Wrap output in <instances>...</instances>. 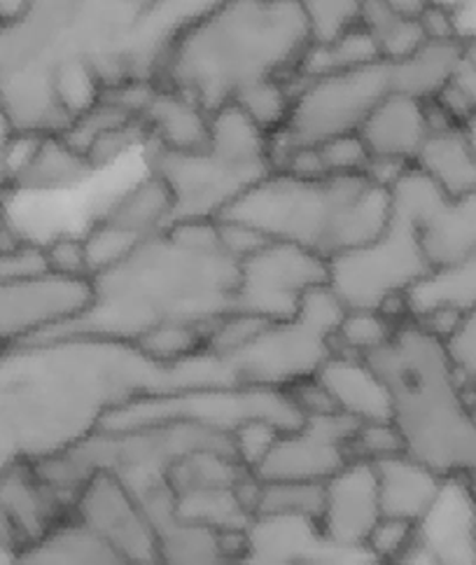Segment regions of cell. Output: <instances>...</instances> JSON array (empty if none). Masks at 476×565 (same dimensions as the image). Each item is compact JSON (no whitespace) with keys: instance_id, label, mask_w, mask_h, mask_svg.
<instances>
[{"instance_id":"cell-29","label":"cell","mask_w":476,"mask_h":565,"mask_svg":"<svg viewBox=\"0 0 476 565\" xmlns=\"http://www.w3.org/2000/svg\"><path fill=\"white\" fill-rule=\"evenodd\" d=\"M206 150L231 167L273 173L269 161V136L234 104L210 115Z\"/></svg>"},{"instance_id":"cell-37","label":"cell","mask_w":476,"mask_h":565,"mask_svg":"<svg viewBox=\"0 0 476 565\" xmlns=\"http://www.w3.org/2000/svg\"><path fill=\"white\" fill-rule=\"evenodd\" d=\"M304 14L309 24L311 45H329L339 40L353 26L360 24L363 3H348V0H315V3H304Z\"/></svg>"},{"instance_id":"cell-14","label":"cell","mask_w":476,"mask_h":565,"mask_svg":"<svg viewBox=\"0 0 476 565\" xmlns=\"http://www.w3.org/2000/svg\"><path fill=\"white\" fill-rule=\"evenodd\" d=\"M138 565H159L156 533L143 502L112 472H94L79 491L73 516Z\"/></svg>"},{"instance_id":"cell-25","label":"cell","mask_w":476,"mask_h":565,"mask_svg":"<svg viewBox=\"0 0 476 565\" xmlns=\"http://www.w3.org/2000/svg\"><path fill=\"white\" fill-rule=\"evenodd\" d=\"M10 565H138L75 519L14 554Z\"/></svg>"},{"instance_id":"cell-28","label":"cell","mask_w":476,"mask_h":565,"mask_svg":"<svg viewBox=\"0 0 476 565\" xmlns=\"http://www.w3.org/2000/svg\"><path fill=\"white\" fill-rule=\"evenodd\" d=\"M413 167L448 199H463L476 192V157L461 129L430 134Z\"/></svg>"},{"instance_id":"cell-50","label":"cell","mask_w":476,"mask_h":565,"mask_svg":"<svg viewBox=\"0 0 476 565\" xmlns=\"http://www.w3.org/2000/svg\"><path fill=\"white\" fill-rule=\"evenodd\" d=\"M6 227H8V217H6V213H3V206H0V236H3Z\"/></svg>"},{"instance_id":"cell-40","label":"cell","mask_w":476,"mask_h":565,"mask_svg":"<svg viewBox=\"0 0 476 565\" xmlns=\"http://www.w3.org/2000/svg\"><path fill=\"white\" fill-rule=\"evenodd\" d=\"M150 143V134L141 119H133V122L112 129L104 134L101 138H96L94 143L87 148L85 159L89 161V167L94 171H101L110 164H115L117 159H122L127 152H131L136 146H148Z\"/></svg>"},{"instance_id":"cell-18","label":"cell","mask_w":476,"mask_h":565,"mask_svg":"<svg viewBox=\"0 0 476 565\" xmlns=\"http://www.w3.org/2000/svg\"><path fill=\"white\" fill-rule=\"evenodd\" d=\"M371 159H397L413 164L430 136L425 104L390 92L357 131Z\"/></svg>"},{"instance_id":"cell-38","label":"cell","mask_w":476,"mask_h":565,"mask_svg":"<svg viewBox=\"0 0 476 565\" xmlns=\"http://www.w3.org/2000/svg\"><path fill=\"white\" fill-rule=\"evenodd\" d=\"M50 274L45 248L6 227L0 236V282Z\"/></svg>"},{"instance_id":"cell-30","label":"cell","mask_w":476,"mask_h":565,"mask_svg":"<svg viewBox=\"0 0 476 565\" xmlns=\"http://www.w3.org/2000/svg\"><path fill=\"white\" fill-rule=\"evenodd\" d=\"M374 64H383L379 56V47H376L371 33L363 24H357L329 45H311L300 66H296L292 79L325 77L367 68Z\"/></svg>"},{"instance_id":"cell-3","label":"cell","mask_w":476,"mask_h":565,"mask_svg":"<svg viewBox=\"0 0 476 565\" xmlns=\"http://www.w3.org/2000/svg\"><path fill=\"white\" fill-rule=\"evenodd\" d=\"M236 282L238 262L220 246L215 222H175L91 278L94 297L83 316L26 344L98 339L133 347L169 322L213 328L231 313Z\"/></svg>"},{"instance_id":"cell-33","label":"cell","mask_w":476,"mask_h":565,"mask_svg":"<svg viewBox=\"0 0 476 565\" xmlns=\"http://www.w3.org/2000/svg\"><path fill=\"white\" fill-rule=\"evenodd\" d=\"M210 328L187 326V322H169L159 326L136 341V349L159 367H175L181 362L202 355L208 344Z\"/></svg>"},{"instance_id":"cell-16","label":"cell","mask_w":476,"mask_h":565,"mask_svg":"<svg viewBox=\"0 0 476 565\" xmlns=\"http://www.w3.org/2000/svg\"><path fill=\"white\" fill-rule=\"evenodd\" d=\"M148 510L156 533L159 565H234L241 533H220L185 521L173 512V498L164 481L133 491Z\"/></svg>"},{"instance_id":"cell-17","label":"cell","mask_w":476,"mask_h":565,"mask_svg":"<svg viewBox=\"0 0 476 565\" xmlns=\"http://www.w3.org/2000/svg\"><path fill=\"white\" fill-rule=\"evenodd\" d=\"M327 547L315 519L255 514L241 533L234 565H304Z\"/></svg>"},{"instance_id":"cell-51","label":"cell","mask_w":476,"mask_h":565,"mask_svg":"<svg viewBox=\"0 0 476 565\" xmlns=\"http://www.w3.org/2000/svg\"><path fill=\"white\" fill-rule=\"evenodd\" d=\"M474 405H476V393H474Z\"/></svg>"},{"instance_id":"cell-34","label":"cell","mask_w":476,"mask_h":565,"mask_svg":"<svg viewBox=\"0 0 476 565\" xmlns=\"http://www.w3.org/2000/svg\"><path fill=\"white\" fill-rule=\"evenodd\" d=\"M292 98L290 77H267L238 92L234 106L241 108L267 136H273L285 127Z\"/></svg>"},{"instance_id":"cell-49","label":"cell","mask_w":476,"mask_h":565,"mask_svg":"<svg viewBox=\"0 0 476 565\" xmlns=\"http://www.w3.org/2000/svg\"><path fill=\"white\" fill-rule=\"evenodd\" d=\"M461 134H463V138L467 140L469 150H472L474 157H476V113H474L472 117H467L465 122L461 125Z\"/></svg>"},{"instance_id":"cell-43","label":"cell","mask_w":476,"mask_h":565,"mask_svg":"<svg viewBox=\"0 0 476 565\" xmlns=\"http://www.w3.org/2000/svg\"><path fill=\"white\" fill-rule=\"evenodd\" d=\"M43 248H45L50 274L68 276V278H89L83 236L62 232L52 236L47 244H43Z\"/></svg>"},{"instance_id":"cell-46","label":"cell","mask_w":476,"mask_h":565,"mask_svg":"<svg viewBox=\"0 0 476 565\" xmlns=\"http://www.w3.org/2000/svg\"><path fill=\"white\" fill-rule=\"evenodd\" d=\"M14 140V129L6 108L0 106V192H6L10 188V169H8V154L10 146Z\"/></svg>"},{"instance_id":"cell-31","label":"cell","mask_w":476,"mask_h":565,"mask_svg":"<svg viewBox=\"0 0 476 565\" xmlns=\"http://www.w3.org/2000/svg\"><path fill=\"white\" fill-rule=\"evenodd\" d=\"M360 24L371 33L383 64H400L428 43L421 19H409L394 12L390 0H367L363 3Z\"/></svg>"},{"instance_id":"cell-9","label":"cell","mask_w":476,"mask_h":565,"mask_svg":"<svg viewBox=\"0 0 476 565\" xmlns=\"http://www.w3.org/2000/svg\"><path fill=\"white\" fill-rule=\"evenodd\" d=\"M327 288L344 311H381L390 299L404 297L432 267L413 217L392 209L388 230L371 244L327 262Z\"/></svg>"},{"instance_id":"cell-26","label":"cell","mask_w":476,"mask_h":565,"mask_svg":"<svg viewBox=\"0 0 476 565\" xmlns=\"http://www.w3.org/2000/svg\"><path fill=\"white\" fill-rule=\"evenodd\" d=\"M409 320H419L436 311L465 316L476 307V253L446 267L430 269L404 295Z\"/></svg>"},{"instance_id":"cell-23","label":"cell","mask_w":476,"mask_h":565,"mask_svg":"<svg viewBox=\"0 0 476 565\" xmlns=\"http://www.w3.org/2000/svg\"><path fill=\"white\" fill-rule=\"evenodd\" d=\"M390 92L409 98L434 100L463 68L461 40H428L400 64H388Z\"/></svg>"},{"instance_id":"cell-27","label":"cell","mask_w":476,"mask_h":565,"mask_svg":"<svg viewBox=\"0 0 476 565\" xmlns=\"http://www.w3.org/2000/svg\"><path fill=\"white\" fill-rule=\"evenodd\" d=\"M173 209L175 201L169 185L159 175L148 173L127 192L119 194L112 204L96 217L145 241L171 227Z\"/></svg>"},{"instance_id":"cell-12","label":"cell","mask_w":476,"mask_h":565,"mask_svg":"<svg viewBox=\"0 0 476 565\" xmlns=\"http://www.w3.org/2000/svg\"><path fill=\"white\" fill-rule=\"evenodd\" d=\"M91 278L43 274L0 282V349L66 326L91 305Z\"/></svg>"},{"instance_id":"cell-11","label":"cell","mask_w":476,"mask_h":565,"mask_svg":"<svg viewBox=\"0 0 476 565\" xmlns=\"http://www.w3.org/2000/svg\"><path fill=\"white\" fill-rule=\"evenodd\" d=\"M148 169L169 185L173 222H215L236 199L264 180L267 171L231 167L208 150L169 152L148 143Z\"/></svg>"},{"instance_id":"cell-47","label":"cell","mask_w":476,"mask_h":565,"mask_svg":"<svg viewBox=\"0 0 476 565\" xmlns=\"http://www.w3.org/2000/svg\"><path fill=\"white\" fill-rule=\"evenodd\" d=\"M455 85L463 89V94L467 96V100L472 104L474 113H476V71L472 68H461L458 77H455Z\"/></svg>"},{"instance_id":"cell-15","label":"cell","mask_w":476,"mask_h":565,"mask_svg":"<svg viewBox=\"0 0 476 565\" xmlns=\"http://www.w3.org/2000/svg\"><path fill=\"white\" fill-rule=\"evenodd\" d=\"M381 519L374 462L350 460L344 470L323 483V508L317 526L329 547L346 552L365 550Z\"/></svg>"},{"instance_id":"cell-6","label":"cell","mask_w":476,"mask_h":565,"mask_svg":"<svg viewBox=\"0 0 476 565\" xmlns=\"http://www.w3.org/2000/svg\"><path fill=\"white\" fill-rule=\"evenodd\" d=\"M262 234L267 241L304 248L323 259L363 248L392 220V196L365 175L302 180L269 173L217 217Z\"/></svg>"},{"instance_id":"cell-1","label":"cell","mask_w":476,"mask_h":565,"mask_svg":"<svg viewBox=\"0 0 476 565\" xmlns=\"http://www.w3.org/2000/svg\"><path fill=\"white\" fill-rule=\"evenodd\" d=\"M204 3H29L0 24V106L14 134L62 136L71 119L56 79L91 73L101 92L131 79L156 85L173 38Z\"/></svg>"},{"instance_id":"cell-8","label":"cell","mask_w":476,"mask_h":565,"mask_svg":"<svg viewBox=\"0 0 476 565\" xmlns=\"http://www.w3.org/2000/svg\"><path fill=\"white\" fill-rule=\"evenodd\" d=\"M294 89L285 127L269 136V161L278 171L296 148H317L360 131L369 113L390 94L388 64L313 79H290Z\"/></svg>"},{"instance_id":"cell-22","label":"cell","mask_w":476,"mask_h":565,"mask_svg":"<svg viewBox=\"0 0 476 565\" xmlns=\"http://www.w3.org/2000/svg\"><path fill=\"white\" fill-rule=\"evenodd\" d=\"M421 244L430 267H446L476 253V192L442 196L421 222Z\"/></svg>"},{"instance_id":"cell-41","label":"cell","mask_w":476,"mask_h":565,"mask_svg":"<svg viewBox=\"0 0 476 565\" xmlns=\"http://www.w3.org/2000/svg\"><path fill=\"white\" fill-rule=\"evenodd\" d=\"M444 349L455 376H458V381L474 397L476 393V307L461 318L458 328H455V332L444 341Z\"/></svg>"},{"instance_id":"cell-36","label":"cell","mask_w":476,"mask_h":565,"mask_svg":"<svg viewBox=\"0 0 476 565\" xmlns=\"http://www.w3.org/2000/svg\"><path fill=\"white\" fill-rule=\"evenodd\" d=\"M83 241H85L89 278L117 267L119 262L127 259L138 246L143 244V238L117 230L98 217H94L89 230L83 234Z\"/></svg>"},{"instance_id":"cell-24","label":"cell","mask_w":476,"mask_h":565,"mask_svg":"<svg viewBox=\"0 0 476 565\" xmlns=\"http://www.w3.org/2000/svg\"><path fill=\"white\" fill-rule=\"evenodd\" d=\"M94 173L85 154L73 150L62 136H40L26 164L12 175L10 190L29 194L64 192L87 183Z\"/></svg>"},{"instance_id":"cell-42","label":"cell","mask_w":476,"mask_h":565,"mask_svg":"<svg viewBox=\"0 0 476 565\" xmlns=\"http://www.w3.org/2000/svg\"><path fill=\"white\" fill-rule=\"evenodd\" d=\"M327 178H350L365 175L369 164V150L365 148L363 138L357 134L332 138L327 143L317 146Z\"/></svg>"},{"instance_id":"cell-19","label":"cell","mask_w":476,"mask_h":565,"mask_svg":"<svg viewBox=\"0 0 476 565\" xmlns=\"http://www.w3.org/2000/svg\"><path fill=\"white\" fill-rule=\"evenodd\" d=\"M315 379L332 397L334 409L355 423L390 420V393L365 358L334 353Z\"/></svg>"},{"instance_id":"cell-21","label":"cell","mask_w":476,"mask_h":565,"mask_svg":"<svg viewBox=\"0 0 476 565\" xmlns=\"http://www.w3.org/2000/svg\"><path fill=\"white\" fill-rule=\"evenodd\" d=\"M141 122L150 143L169 152H202L208 148L210 115L187 96L159 87Z\"/></svg>"},{"instance_id":"cell-35","label":"cell","mask_w":476,"mask_h":565,"mask_svg":"<svg viewBox=\"0 0 476 565\" xmlns=\"http://www.w3.org/2000/svg\"><path fill=\"white\" fill-rule=\"evenodd\" d=\"M323 483H292V481H260L255 500V514L271 516H321ZM252 514V516H255Z\"/></svg>"},{"instance_id":"cell-5","label":"cell","mask_w":476,"mask_h":565,"mask_svg":"<svg viewBox=\"0 0 476 565\" xmlns=\"http://www.w3.org/2000/svg\"><path fill=\"white\" fill-rule=\"evenodd\" d=\"M390 393V420L404 454L476 500V407L455 376L444 341L407 320L390 344L365 358Z\"/></svg>"},{"instance_id":"cell-44","label":"cell","mask_w":476,"mask_h":565,"mask_svg":"<svg viewBox=\"0 0 476 565\" xmlns=\"http://www.w3.org/2000/svg\"><path fill=\"white\" fill-rule=\"evenodd\" d=\"M215 232H217V238H220V246L225 248V253L231 255L238 265L269 244L262 234H257L255 230L238 225V222H231V220H215Z\"/></svg>"},{"instance_id":"cell-20","label":"cell","mask_w":476,"mask_h":565,"mask_svg":"<svg viewBox=\"0 0 476 565\" xmlns=\"http://www.w3.org/2000/svg\"><path fill=\"white\" fill-rule=\"evenodd\" d=\"M379 481V500L383 519H397L419 526L432 504L440 498L446 479L434 475L407 454L374 462Z\"/></svg>"},{"instance_id":"cell-7","label":"cell","mask_w":476,"mask_h":565,"mask_svg":"<svg viewBox=\"0 0 476 565\" xmlns=\"http://www.w3.org/2000/svg\"><path fill=\"white\" fill-rule=\"evenodd\" d=\"M344 316L329 288L313 290L290 320L271 322L248 347L229 358H210L220 388L290 391L313 379L334 355V332Z\"/></svg>"},{"instance_id":"cell-2","label":"cell","mask_w":476,"mask_h":565,"mask_svg":"<svg viewBox=\"0 0 476 565\" xmlns=\"http://www.w3.org/2000/svg\"><path fill=\"white\" fill-rule=\"evenodd\" d=\"M175 367H159L129 344L56 339L0 355V472L17 460L68 451L119 405L175 393Z\"/></svg>"},{"instance_id":"cell-13","label":"cell","mask_w":476,"mask_h":565,"mask_svg":"<svg viewBox=\"0 0 476 565\" xmlns=\"http://www.w3.org/2000/svg\"><path fill=\"white\" fill-rule=\"evenodd\" d=\"M357 423L344 414L309 416L300 428L275 437L255 468L257 481L325 483L353 460L350 439Z\"/></svg>"},{"instance_id":"cell-10","label":"cell","mask_w":476,"mask_h":565,"mask_svg":"<svg viewBox=\"0 0 476 565\" xmlns=\"http://www.w3.org/2000/svg\"><path fill=\"white\" fill-rule=\"evenodd\" d=\"M327 259L304 248L269 241L264 248L238 265L231 311L283 322L300 313L304 299L327 288Z\"/></svg>"},{"instance_id":"cell-45","label":"cell","mask_w":476,"mask_h":565,"mask_svg":"<svg viewBox=\"0 0 476 565\" xmlns=\"http://www.w3.org/2000/svg\"><path fill=\"white\" fill-rule=\"evenodd\" d=\"M421 26L428 40H461L463 33L455 22V10L444 3H428L421 14Z\"/></svg>"},{"instance_id":"cell-4","label":"cell","mask_w":476,"mask_h":565,"mask_svg":"<svg viewBox=\"0 0 476 565\" xmlns=\"http://www.w3.org/2000/svg\"><path fill=\"white\" fill-rule=\"evenodd\" d=\"M309 47L302 0L208 3L173 38L156 85L213 115L260 79H292Z\"/></svg>"},{"instance_id":"cell-39","label":"cell","mask_w":476,"mask_h":565,"mask_svg":"<svg viewBox=\"0 0 476 565\" xmlns=\"http://www.w3.org/2000/svg\"><path fill=\"white\" fill-rule=\"evenodd\" d=\"M400 454H404V444L400 433H397V428L392 426V420L357 423L350 439L353 460L379 462Z\"/></svg>"},{"instance_id":"cell-32","label":"cell","mask_w":476,"mask_h":565,"mask_svg":"<svg viewBox=\"0 0 476 565\" xmlns=\"http://www.w3.org/2000/svg\"><path fill=\"white\" fill-rule=\"evenodd\" d=\"M397 330H400V322L390 320L381 311H344L332 339L334 353L350 358H369L376 351L386 349L397 334Z\"/></svg>"},{"instance_id":"cell-48","label":"cell","mask_w":476,"mask_h":565,"mask_svg":"<svg viewBox=\"0 0 476 565\" xmlns=\"http://www.w3.org/2000/svg\"><path fill=\"white\" fill-rule=\"evenodd\" d=\"M461 50H463V68L476 71V33L461 38Z\"/></svg>"}]
</instances>
